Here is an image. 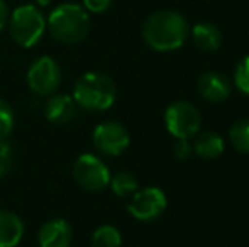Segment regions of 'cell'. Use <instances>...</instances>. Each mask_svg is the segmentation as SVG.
<instances>
[{"label": "cell", "mask_w": 249, "mask_h": 247, "mask_svg": "<svg viewBox=\"0 0 249 247\" xmlns=\"http://www.w3.org/2000/svg\"><path fill=\"white\" fill-rule=\"evenodd\" d=\"M229 141L234 149L243 154H249V119H241L229 129Z\"/></svg>", "instance_id": "18"}, {"label": "cell", "mask_w": 249, "mask_h": 247, "mask_svg": "<svg viewBox=\"0 0 249 247\" xmlns=\"http://www.w3.org/2000/svg\"><path fill=\"white\" fill-rule=\"evenodd\" d=\"M192 41L200 51L212 53L220 48L222 43V34L219 27L212 22H198L192 29Z\"/></svg>", "instance_id": "15"}, {"label": "cell", "mask_w": 249, "mask_h": 247, "mask_svg": "<svg viewBox=\"0 0 249 247\" xmlns=\"http://www.w3.org/2000/svg\"><path fill=\"white\" fill-rule=\"evenodd\" d=\"M71 95L80 109L102 112L114 105L117 88L108 75L100 71H89L75 82Z\"/></svg>", "instance_id": "3"}, {"label": "cell", "mask_w": 249, "mask_h": 247, "mask_svg": "<svg viewBox=\"0 0 249 247\" xmlns=\"http://www.w3.org/2000/svg\"><path fill=\"white\" fill-rule=\"evenodd\" d=\"M7 27H9L10 37L22 48H34L48 31L43 10L33 3L16 7L9 14Z\"/></svg>", "instance_id": "4"}, {"label": "cell", "mask_w": 249, "mask_h": 247, "mask_svg": "<svg viewBox=\"0 0 249 247\" xmlns=\"http://www.w3.org/2000/svg\"><path fill=\"white\" fill-rule=\"evenodd\" d=\"M234 86L241 93L249 97V54L244 56L234 68Z\"/></svg>", "instance_id": "20"}, {"label": "cell", "mask_w": 249, "mask_h": 247, "mask_svg": "<svg viewBox=\"0 0 249 247\" xmlns=\"http://www.w3.org/2000/svg\"><path fill=\"white\" fill-rule=\"evenodd\" d=\"M173 154L178 161H185L190 158L192 154V144L188 142V139H177L173 144Z\"/></svg>", "instance_id": "22"}, {"label": "cell", "mask_w": 249, "mask_h": 247, "mask_svg": "<svg viewBox=\"0 0 249 247\" xmlns=\"http://www.w3.org/2000/svg\"><path fill=\"white\" fill-rule=\"evenodd\" d=\"M9 14H10V10H9V7H7V3L3 2V0H0V33L7 27Z\"/></svg>", "instance_id": "24"}, {"label": "cell", "mask_w": 249, "mask_h": 247, "mask_svg": "<svg viewBox=\"0 0 249 247\" xmlns=\"http://www.w3.org/2000/svg\"><path fill=\"white\" fill-rule=\"evenodd\" d=\"M131 201L127 205V212L141 222H151L158 218L164 210H166V195L163 190L156 186H148L138 190L131 195Z\"/></svg>", "instance_id": "9"}, {"label": "cell", "mask_w": 249, "mask_h": 247, "mask_svg": "<svg viewBox=\"0 0 249 247\" xmlns=\"http://www.w3.org/2000/svg\"><path fill=\"white\" fill-rule=\"evenodd\" d=\"M194 142H192V151L195 154H198L203 159H215L226 149V142H224L222 135H219L217 132L205 131L200 134L194 135Z\"/></svg>", "instance_id": "14"}, {"label": "cell", "mask_w": 249, "mask_h": 247, "mask_svg": "<svg viewBox=\"0 0 249 247\" xmlns=\"http://www.w3.org/2000/svg\"><path fill=\"white\" fill-rule=\"evenodd\" d=\"M197 90L203 100L212 103H220L229 99L232 92L231 80L220 71H205L197 82Z\"/></svg>", "instance_id": "10"}, {"label": "cell", "mask_w": 249, "mask_h": 247, "mask_svg": "<svg viewBox=\"0 0 249 247\" xmlns=\"http://www.w3.org/2000/svg\"><path fill=\"white\" fill-rule=\"evenodd\" d=\"M51 2H53V0H36L37 7H46V5H50Z\"/></svg>", "instance_id": "25"}, {"label": "cell", "mask_w": 249, "mask_h": 247, "mask_svg": "<svg viewBox=\"0 0 249 247\" xmlns=\"http://www.w3.org/2000/svg\"><path fill=\"white\" fill-rule=\"evenodd\" d=\"M92 247H121L122 235L117 227L114 225H100L92 234Z\"/></svg>", "instance_id": "16"}, {"label": "cell", "mask_w": 249, "mask_h": 247, "mask_svg": "<svg viewBox=\"0 0 249 247\" xmlns=\"http://www.w3.org/2000/svg\"><path fill=\"white\" fill-rule=\"evenodd\" d=\"M112 0H83V9L92 14H102L110 7Z\"/></svg>", "instance_id": "23"}, {"label": "cell", "mask_w": 249, "mask_h": 247, "mask_svg": "<svg viewBox=\"0 0 249 247\" xmlns=\"http://www.w3.org/2000/svg\"><path fill=\"white\" fill-rule=\"evenodd\" d=\"M14 125H16L14 109L5 100L0 99V141H7V137L12 134Z\"/></svg>", "instance_id": "19"}, {"label": "cell", "mask_w": 249, "mask_h": 247, "mask_svg": "<svg viewBox=\"0 0 249 247\" xmlns=\"http://www.w3.org/2000/svg\"><path fill=\"white\" fill-rule=\"evenodd\" d=\"M48 31L61 44H78L90 33V16L80 3H61L46 17Z\"/></svg>", "instance_id": "2"}, {"label": "cell", "mask_w": 249, "mask_h": 247, "mask_svg": "<svg viewBox=\"0 0 249 247\" xmlns=\"http://www.w3.org/2000/svg\"><path fill=\"white\" fill-rule=\"evenodd\" d=\"M14 165V154L12 148L7 141H0V178L7 175L10 171Z\"/></svg>", "instance_id": "21"}, {"label": "cell", "mask_w": 249, "mask_h": 247, "mask_svg": "<svg viewBox=\"0 0 249 247\" xmlns=\"http://www.w3.org/2000/svg\"><path fill=\"white\" fill-rule=\"evenodd\" d=\"M190 29L188 22L177 10H158L142 24V39L154 51H175L183 46Z\"/></svg>", "instance_id": "1"}, {"label": "cell", "mask_w": 249, "mask_h": 247, "mask_svg": "<svg viewBox=\"0 0 249 247\" xmlns=\"http://www.w3.org/2000/svg\"><path fill=\"white\" fill-rule=\"evenodd\" d=\"M164 125L177 139H192L202 127V115L194 103L178 100L164 112Z\"/></svg>", "instance_id": "6"}, {"label": "cell", "mask_w": 249, "mask_h": 247, "mask_svg": "<svg viewBox=\"0 0 249 247\" xmlns=\"http://www.w3.org/2000/svg\"><path fill=\"white\" fill-rule=\"evenodd\" d=\"M27 86L37 97H50L61 85V68L51 56H41L27 69Z\"/></svg>", "instance_id": "7"}, {"label": "cell", "mask_w": 249, "mask_h": 247, "mask_svg": "<svg viewBox=\"0 0 249 247\" xmlns=\"http://www.w3.org/2000/svg\"><path fill=\"white\" fill-rule=\"evenodd\" d=\"M110 190L114 191V195L124 198L131 197L134 191H138V178L129 171H121L117 175L110 176V183H108Z\"/></svg>", "instance_id": "17"}, {"label": "cell", "mask_w": 249, "mask_h": 247, "mask_svg": "<svg viewBox=\"0 0 249 247\" xmlns=\"http://www.w3.org/2000/svg\"><path fill=\"white\" fill-rule=\"evenodd\" d=\"M22 218L10 210H0V247H17L24 237Z\"/></svg>", "instance_id": "13"}, {"label": "cell", "mask_w": 249, "mask_h": 247, "mask_svg": "<svg viewBox=\"0 0 249 247\" xmlns=\"http://www.w3.org/2000/svg\"><path fill=\"white\" fill-rule=\"evenodd\" d=\"M92 142L100 154L121 156L131 144V135L121 122L105 120L95 125L92 132Z\"/></svg>", "instance_id": "8"}, {"label": "cell", "mask_w": 249, "mask_h": 247, "mask_svg": "<svg viewBox=\"0 0 249 247\" xmlns=\"http://www.w3.org/2000/svg\"><path fill=\"white\" fill-rule=\"evenodd\" d=\"M80 107L76 105L73 95L68 93H53L48 97L46 103H44V117L48 122L54 125H63L71 122L78 114Z\"/></svg>", "instance_id": "11"}, {"label": "cell", "mask_w": 249, "mask_h": 247, "mask_svg": "<svg viewBox=\"0 0 249 247\" xmlns=\"http://www.w3.org/2000/svg\"><path fill=\"white\" fill-rule=\"evenodd\" d=\"M71 175L76 185L87 191H102L110 183V171L104 159L92 152L80 154L73 163Z\"/></svg>", "instance_id": "5"}, {"label": "cell", "mask_w": 249, "mask_h": 247, "mask_svg": "<svg viewBox=\"0 0 249 247\" xmlns=\"http://www.w3.org/2000/svg\"><path fill=\"white\" fill-rule=\"evenodd\" d=\"M73 241V229L65 218H51L41 225L37 232L39 247H70Z\"/></svg>", "instance_id": "12"}]
</instances>
